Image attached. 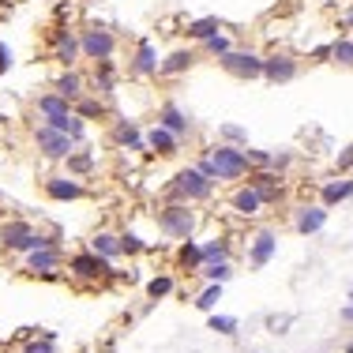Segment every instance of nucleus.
<instances>
[{
	"mask_svg": "<svg viewBox=\"0 0 353 353\" xmlns=\"http://www.w3.org/2000/svg\"><path fill=\"white\" fill-rule=\"evenodd\" d=\"M199 49H203L207 57H214V61H218V57H225V53L233 49V38L225 34V30H218V34H211L207 41H199Z\"/></svg>",
	"mask_w": 353,
	"mask_h": 353,
	"instance_id": "nucleus-31",
	"label": "nucleus"
},
{
	"mask_svg": "<svg viewBox=\"0 0 353 353\" xmlns=\"http://www.w3.org/2000/svg\"><path fill=\"white\" fill-rule=\"evenodd\" d=\"M57 132H64L68 139L75 143H87V121L83 117H75V113H64V117H57V121H49Z\"/></svg>",
	"mask_w": 353,
	"mask_h": 353,
	"instance_id": "nucleus-28",
	"label": "nucleus"
},
{
	"mask_svg": "<svg viewBox=\"0 0 353 353\" xmlns=\"http://www.w3.org/2000/svg\"><path fill=\"white\" fill-rule=\"evenodd\" d=\"M34 113H38V121H57V117H64V113H72V102L68 98H61L57 90H46V94H38L34 98Z\"/></svg>",
	"mask_w": 353,
	"mask_h": 353,
	"instance_id": "nucleus-21",
	"label": "nucleus"
},
{
	"mask_svg": "<svg viewBox=\"0 0 353 353\" xmlns=\"http://www.w3.org/2000/svg\"><path fill=\"white\" fill-rule=\"evenodd\" d=\"M211 158V170H214V184H230V181H241L248 176V158H245V147H233V143H214V147L203 150Z\"/></svg>",
	"mask_w": 353,
	"mask_h": 353,
	"instance_id": "nucleus-1",
	"label": "nucleus"
},
{
	"mask_svg": "<svg viewBox=\"0 0 353 353\" xmlns=\"http://www.w3.org/2000/svg\"><path fill=\"white\" fill-rule=\"evenodd\" d=\"M297 72H301V64H297V57H293V53H271V57H263V79L274 83V87L293 83V79H297Z\"/></svg>",
	"mask_w": 353,
	"mask_h": 353,
	"instance_id": "nucleus-11",
	"label": "nucleus"
},
{
	"mask_svg": "<svg viewBox=\"0 0 353 353\" xmlns=\"http://www.w3.org/2000/svg\"><path fill=\"white\" fill-rule=\"evenodd\" d=\"M297 233H319L327 225V207L323 203H308V207H297V218H293Z\"/></svg>",
	"mask_w": 353,
	"mask_h": 353,
	"instance_id": "nucleus-23",
	"label": "nucleus"
},
{
	"mask_svg": "<svg viewBox=\"0 0 353 353\" xmlns=\"http://www.w3.org/2000/svg\"><path fill=\"white\" fill-rule=\"evenodd\" d=\"M211 331H218V334H237V319H233V316H211Z\"/></svg>",
	"mask_w": 353,
	"mask_h": 353,
	"instance_id": "nucleus-40",
	"label": "nucleus"
},
{
	"mask_svg": "<svg viewBox=\"0 0 353 353\" xmlns=\"http://www.w3.org/2000/svg\"><path fill=\"white\" fill-rule=\"evenodd\" d=\"M49 90H57L61 98H68V102H75V98H83L87 94V75H83L79 68H61V75L53 79V87Z\"/></svg>",
	"mask_w": 353,
	"mask_h": 353,
	"instance_id": "nucleus-18",
	"label": "nucleus"
},
{
	"mask_svg": "<svg viewBox=\"0 0 353 353\" xmlns=\"http://www.w3.org/2000/svg\"><path fill=\"white\" fill-rule=\"evenodd\" d=\"M222 30V19L218 15H199V19H188V38L192 41H207L211 34Z\"/></svg>",
	"mask_w": 353,
	"mask_h": 353,
	"instance_id": "nucleus-30",
	"label": "nucleus"
},
{
	"mask_svg": "<svg viewBox=\"0 0 353 353\" xmlns=\"http://www.w3.org/2000/svg\"><path fill=\"white\" fill-rule=\"evenodd\" d=\"M248 184L259 192V199H263V203H279L282 192H285L282 173H274V170H256V173H248Z\"/></svg>",
	"mask_w": 353,
	"mask_h": 353,
	"instance_id": "nucleus-15",
	"label": "nucleus"
},
{
	"mask_svg": "<svg viewBox=\"0 0 353 353\" xmlns=\"http://www.w3.org/2000/svg\"><path fill=\"white\" fill-rule=\"evenodd\" d=\"M46 196L57 199V203H75V199L87 196V188L79 184V176H68V173H57L46 181Z\"/></svg>",
	"mask_w": 353,
	"mask_h": 353,
	"instance_id": "nucleus-12",
	"label": "nucleus"
},
{
	"mask_svg": "<svg viewBox=\"0 0 353 353\" xmlns=\"http://www.w3.org/2000/svg\"><path fill=\"white\" fill-rule=\"evenodd\" d=\"M312 57H316V61H331V46H316Z\"/></svg>",
	"mask_w": 353,
	"mask_h": 353,
	"instance_id": "nucleus-44",
	"label": "nucleus"
},
{
	"mask_svg": "<svg viewBox=\"0 0 353 353\" xmlns=\"http://www.w3.org/2000/svg\"><path fill=\"white\" fill-rule=\"evenodd\" d=\"M147 293H150V297H170V293H173V279H170V274H158V279H150L147 282Z\"/></svg>",
	"mask_w": 353,
	"mask_h": 353,
	"instance_id": "nucleus-37",
	"label": "nucleus"
},
{
	"mask_svg": "<svg viewBox=\"0 0 353 353\" xmlns=\"http://www.w3.org/2000/svg\"><path fill=\"white\" fill-rule=\"evenodd\" d=\"M199 248H203V263H218V259H225V256H230L225 241H207V245H199Z\"/></svg>",
	"mask_w": 353,
	"mask_h": 353,
	"instance_id": "nucleus-38",
	"label": "nucleus"
},
{
	"mask_svg": "<svg viewBox=\"0 0 353 353\" xmlns=\"http://www.w3.org/2000/svg\"><path fill=\"white\" fill-rule=\"evenodd\" d=\"M346 353H353V342H350V346H346Z\"/></svg>",
	"mask_w": 353,
	"mask_h": 353,
	"instance_id": "nucleus-47",
	"label": "nucleus"
},
{
	"mask_svg": "<svg viewBox=\"0 0 353 353\" xmlns=\"http://www.w3.org/2000/svg\"><path fill=\"white\" fill-rule=\"evenodd\" d=\"M233 211L245 214V218H252V214L263 211V199H259V192L252 188V184H241V188L233 192Z\"/></svg>",
	"mask_w": 353,
	"mask_h": 353,
	"instance_id": "nucleus-25",
	"label": "nucleus"
},
{
	"mask_svg": "<svg viewBox=\"0 0 353 353\" xmlns=\"http://www.w3.org/2000/svg\"><path fill=\"white\" fill-rule=\"evenodd\" d=\"M0 245H4L8 252H34L41 245H57L49 233H41L34 222H27V218H12V222H4L0 225Z\"/></svg>",
	"mask_w": 353,
	"mask_h": 353,
	"instance_id": "nucleus-2",
	"label": "nucleus"
},
{
	"mask_svg": "<svg viewBox=\"0 0 353 353\" xmlns=\"http://www.w3.org/2000/svg\"><path fill=\"white\" fill-rule=\"evenodd\" d=\"M113 143L121 150H147V139H143V128L136 121H128V117H121V121H113Z\"/></svg>",
	"mask_w": 353,
	"mask_h": 353,
	"instance_id": "nucleus-16",
	"label": "nucleus"
},
{
	"mask_svg": "<svg viewBox=\"0 0 353 353\" xmlns=\"http://www.w3.org/2000/svg\"><path fill=\"white\" fill-rule=\"evenodd\" d=\"M334 165H339V173H350V170H353V143H350V147H342V150H339V158H334Z\"/></svg>",
	"mask_w": 353,
	"mask_h": 353,
	"instance_id": "nucleus-42",
	"label": "nucleus"
},
{
	"mask_svg": "<svg viewBox=\"0 0 353 353\" xmlns=\"http://www.w3.org/2000/svg\"><path fill=\"white\" fill-rule=\"evenodd\" d=\"M34 147H38V154L46 158V162H64V158L79 147V143L68 139L64 132H57L53 124L41 121V124H34Z\"/></svg>",
	"mask_w": 353,
	"mask_h": 353,
	"instance_id": "nucleus-6",
	"label": "nucleus"
},
{
	"mask_svg": "<svg viewBox=\"0 0 353 353\" xmlns=\"http://www.w3.org/2000/svg\"><path fill=\"white\" fill-rule=\"evenodd\" d=\"M12 64H15V53L4 46V41H0V75H4L8 68H12Z\"/></svg>",
	"mask_w": 353,
	"mask_h": 353,
	"instance_id": "nucleus-43",
	"label": "nucleus"
},
{
	"mask_svg": "<svg viewBox=\"0 0 353 353\" xmlns=\"http://www.w3.org/2000/svg\"><path fill=\"white\" fill-rule=\"evenodd\" d=\"M346 27H353V8H350V12H346Z\"/></svg>",
	"mask_w": 353,
	"mask_h": 353,
	"instance_id": "nucleus-46",
	"label": "nucleus"
},
{
	"mask_svg": "<svg viewBox=\"0 0 353 353\" xmlns=\"http://www.w3.org/2000/svg\"><path fill=\"white\" fill-rule=\"evenodd\" d=\"M68 271L75 279H105V274H113V263L94 256V252H79V256L68 259Z\"/></svg>",
	"mask_w": 353,
	"mask_h": 353,
	"instance_id": "nucleus-13",
	"label": "nucleus"
},
{
	"mask_svg": "<svg viewBox=\"0 0 353 353\" xmlns=\"http://www.w3.org/2000/svg\"><path fill=\"white\" fill-rule=\"evenodd\" d=\"M331 61H334V64H342V68H353V38L331 41Z\"/></svg>",
	"mask_w": 353,
	"mask_h": 353,
	"instance_id": "nucleus-32",
	"label": "nucleus"
},
{
	"mask_svg": "<svg viewBox=\"0 0 353 353\" xmlns=\"http://www.w3.org/2000/svg\"><path fill=\"white\" fill-rule=\"evenodd\" d=\"M79 53H83V61H90V64L113 61L117 57V34L105 23H90V27L79 30Z\"/></svg>",
	"mask_w": 353,
	"mask_h": 353,
	"instance_id": "nucleus-4",
	"label": "nucleus"
},
{
	"mask_svg": "<svg viewBox=\"0 0 353 353\" xmlns=\"http://www.w3.org/2000/svg\"><path fill=\"white\" fill-rule=\"evenodd\" d=\"M274 248H279V237H274L271 230H263V233H256L252 237V267H267L271 263V256H274Z\"/></svg>",
	"mask_w": 353,
	"mask_h": 353,
	"instance_id": "nucleus-24",
	"label": "nucleus"
},
{
	"mask_svg": "<svg viewBox=\"0 0 353 353\" xmlns=\"http://www.w3.org/2000/svg\"><path fill=\"white\" fill-rule=\"evenodd\" d=\"M49 53H53V61L61 64V68H75V64L83 61V53H79V30H72V27H53L49 30Z\"/></svg>",
	"mask_w": 353,
	"mask_h": 353,
	"instance_id": "nucleus-8",
	"label": "nucleus"
},
{
	"mask_svg": "<svg viewBox=\"0 0 353 353\" xmlns=\"http://www.w3.org/2000/svg\"><path fill=\"white\" fill-rule=\"evenodd\" d=\"M147 245L139 241V233H121V252H128V256H136V252H143Z\"/></svg>",
	"mask_w": 353,
	"mask_h": 353,
	"instance_id": "nucleus-41",
	"label": "nucleus"
},
{
	"mask_svg": "<svg viewBox=\"0 0 353 353\" xmlns=\"http://www.w3.org/2000/svg\"><path fill=\"white\" fill-rule=\"evenodd\" d=\"M158 49H154V41H147V38H139L136 41V49H132V57H128V75L132 79H150V75H158Z\"/></svg>",
	"mask_w": 353,
	"mask_h": 353,
	"instance_id": "nucleus-9",
	"label": "nucleus"
},
{
	"mask_svg": "<svg viewBox=\"0 0 353 353\" xmlns=\"http://www.w3.org/2000/svg\"><path fill=\"white\" fill-rule=\"evenodd\" d=\"M72 113L83 117V121H109V102L87 90L83 98H75V102H72Z\"/></svg>",
	"mask_w": 353,
	"mask_h": 353,
	"instance_id": "nucleus-22",
	"label": "nucleus"
},
{
	"mask_svg": "<svg viewBox=\"0 0 353 353\" xmlns=\"http://www.w3.org/2000/svg\"><path fill=\"white\" fill-rule=\"evenodd\" d=\"M158 124H162V128H170L173 136H181V139L192 136V117L184 113L176 102H162V105H158Z\"/></svg>",
	"mask_w": 353,
	"mask_h": 353,
	"instance_id": "nucleus-17",
	"label": "nucleus"
},
{
	"mask_svg": "<svg viewBox=\"0 0 353 353\" xmlns=\"http://www.w3.org/2000/svg\"><path fill=\"white\" fill-rule=\"evenodd\" d=\"M165 192H170V199H176V203H203V199L214 196V181H207L196 165H184V170L173 173Z\"/></svg>",
	"mask_w": 353,
	"mask_h": 353,
	"instance_id": "nucleus-3",
	"label": "nucleus"
},
{
	"mask_svg": "<svg viewBox=\"0 0 353 353\" xmlns=\"http://www.w3.org/2000/svg\"><path fill=\"white\" fill-rule=\"evenodd\" d=\"M203 274L211 282H225L233 274V267H230V259H218V263H203Z\"/></svg>",
	"mask_w": 353,
	"mask_h": 353,
	"instance_id": "nucleus-36",
	"label": "nucleus"
},
{
	"mask_svg": "<svg viewBox=\"0 0 353 353\" xmlns=\"http://www.w3.org/2000/svg\"><path fill=\"white\" fill-rule=\"evenodd\" d=\"M342 319H353V305H346V308H342Z\"/></svg>",
	"mask_w": 353,
	"mask_h": 353,
	"instance_id": "nucleus-45",
	"label": "nucleus"
},
{
	"mask_svg": "<svg viewBox=\"0 0 353 353\" xmlns=\"http://www.w3.org/2000/svg\"><path fill=\"white\" fill-rule=\"evenodd\" d=\"M353 196V176H342V181H327L323 192H319V199H323V207H334L342 203V199Z\"/></svg>",
	"mask_w": 353,
	"mask_h": 353,
	"instance_id": "nucleus-29",
	"label": "nucleus"
},
{
	"mask_svg": "<svg viewBox=\"0 0 353 353\" xmlns=\"http://www.w3.org/2000/svg\"><path fill=\"white\" fill-rule=\"evenodd\" d=\"M61 259H64L61 245H41L34 252H27V271L41 274V279H57L61 274Z\"/></svg>",
	"mask_w": 353,
	"mask_h": 353,
	"instance_id": "nucleus-10",
	"label": "nucleus"
},
{
	"mask_svg": "<svg viewBox=\"0 0 353 353\" xmlns=\"http://www.w3.org/2000/svg\"><path fill=\"white\" fill-rule=\"evenodd\" d=\"M218 301H222V282H211V285H207L203 293H199L196 308H199V312H211V308L218 305Z\"/></svg>",
	"mask_w": 353,
	"mask_h": 353,
	"instance_id": "nucleus-34",
	"label": "nucleus"
},
{
	"mask_svg": "<svg viewBox=\"0 0 353 353\" xmlns=\"http://www.w3.org/2000/svg\"><path fill=\"white\" fill-rule=\"evenodd\" d=\"M117 64L113 61H98L94 68H90V79H87V87H90V94H98V98H113L117 94Z\"/></svg>",
	"mask_w": 353,
	"mask_h": 353,
	"instance_id": "nucleus-14",
	"label": "nucleus"
},
{
	"mask_svg": "<svg viewBox=\"0 0 353 353\" xmlns=\"http://www.w3.org/2000/svg\"><path fill=\"white\" fill-rule=\"evenodd\" d=\"M53 342H57L53 331H41V339L27 342V346H23V353H53Z\"/></svg>",
	"mask_w": 353,
	"mask_h": 353,
	"instance_id": "nucleus-39",
	"label": "nucleus"
},
{
	"mask_svg": "<svg viewBox=\"0 0 353 353\" xmlns=\"http://www.w3.org/2000/svg\"><path fill=\"white\" fill-rule=\"evenodd\" d=\"M64 165H68V176H79V181H83V176H90L98 170V158H94V150H79V147H75L72 154L64 158Z\"/></svg>",
	"mask_w": 353,
	"mask_h": 353,
	"instance_id": "nucleus-26",
	"label": "nucleus"
},
{
	"mask_svg": "<svg viewBox=\"0 0 353 353\" xmlns=\"http://www.w3.org/2000/svg\"><path fill=\"white\" fill-rule=\"evenodd\" d=\"M218 64H222V72H230L233 79H263V57L256 53V49H237L233 46L225 57H218Z\"/></svg>",
	"mask_w": 353,
	"mask_h": 353,
	"instance_id": "nucleus-7",
	"label": "nucleus"
},
{
	"mask_svg": "<svg viewBox=\"0 0 353 353\" xmlns=\"http://www.w3.org/2000/svg\"><path fill=\"white\" fill-rule=\"evenodd\" d=\"M181 263H184V267H203V248H199L192 237L181 245Z\"/></svg>",
	"mask_w": 353,
	"mask_h": 353,
	"instance_id": "nucleus-35",
	"label": "nucleus"
},
{
	"mask_svg": "<svg viewBox=\"0 0 353 353\" xmlns=\"http://www.w3.org/2000/svg\"><path fill=\"white\" fill-rule=\"evenodd\" d=\"M350 301H353V297H350Z\"/></svg>",
	"mask_w": 353,
	"mask_h": 353,
	"instance_id": "nucleus-48",
	"label": "nucleus"
},
{
	"mask_svg": "<svg viewBox=\"0 0 353 353\" xmlns=\"http://www.w3.org/2000/svg\"><path fill=\"white\" fill-rule=\"evenodd\" d=\"M90 252L113 263V259L121 256V237H117V233H109V230H98L94 237H90Z\"/></svg>",
	"mask_w": 353,
	"mask_h": 353,
	"instance_id": "nucleus-27",
	"label": "nucleus"
},
{
	"mask_svg": "<svg viewBox=\"0 0 353 353\" xmlns=\"http://www.w3.org/2000/svg\"><path fill=\"white\" fill-rule=\"evenodd\" d=\"M192 68H196V53H192V49H173L170 57H162V61H158V75H162V79L188 75Z\"/></svg>",
	"mask_w": 353,
	"mask_h": 353,
	"instance_id": "nucleus-19",
	"label": "nucleus"
},
{
	"mask_svg": "<svg viewBox=\"0 0 353 353\" xmlns=\"http://www.w3.org/2000/svg\"><path fill=\"white\" fill-rule=\"evenodd\" d=\"M218 143H233V147H248V132L241 124H222L218 128Z\"/></svg>",
	"mask_w": 353,
	"mask_h": 353,
	"instance_id": "nucleus-33",
	"label": "nucleus"
},
{
	"mask_svg": "<svg viewBox=\"0 0 353 353\" xmlns=\"http://www.w3.org/2000/svg\"><path fill=\"white\" fill-rule=\"evenodd\" d=\"M143 139H147V150H154V154H162V158H173L176 150H181V136H173V132L162 128V124L147 128V132H143Z\"/></svg>",
	"mask_w": 353,
	"mask_h": 353,
	"instance_id": "nucleus-20",
	"label": "nucleus"
},
{
	"mask_svg": "<svg viewBox=\"0 0 353 353\" xmlns=\"http://www.w3.org/2000/svg\"><path fill=\"white\" fill-rule=\"evenodd\" d=\"M158 230L173 241H188L192 230H196V211H192V203H176L173 199L170 207H162V211H158Z\"/></svg>",
	"mask_w": 353,
	"mask_h": 353,
	"instance_id": "nucleus-5",
	"label": "nucleus"
}]
</instances>
